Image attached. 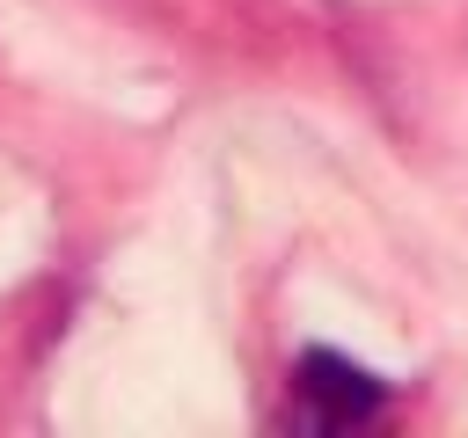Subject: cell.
Returning <instances> with one entry per match:
<instances>
[{"instance_id":"6da1fadb","label":"cell","mask_w":468,"mask_h":438,"mask_svg":"<svg viewBox=\"0 0 468 438\" xmlns=\"http://www.w3.org/2000/svg\"><path fill=\"white\" fill-rule=\"evenodd\" d=\"M388 409V380L351 365L344 350H300L292 365V423L300 431H351Z\"/></svg>"}]
</instances>
